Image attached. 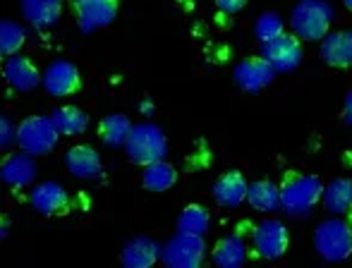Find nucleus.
Wrapping results in <instances>:
<instances>
[{"label": "nucleus", "instance_id": "obj_1", "mask_svg": "<svg viewBox=\"0 0 352 268\" xmlns=\"http://www.w3.org/2000/svg\"><path fill=\"white\" fill-rule=\"evenodd\" d=\"M336 17L333 5L326 0H300L290 12V29L300 41H321Z\"/></svg>", "mask_w": 352, "mask_h": 268}, {"label": "nucleus", "instance_id": "obj_2", "mask_svg": "<svg viewBox=\"0 0 352 268\" xmlns=\"http://www.w3.org/2000/svg\"><path fill=\"white\" fill-rule=\"evenodd\" d=\"M125 153L137 166H148L153 161H163L168 153V139L163 130L153 122L132 125V132L125 142Z\"/></svg>", "mask_w": 352, "mask_h": 268}, {"label": "nucleus", "instance_id": "obj_3", "mask_svg": "<svg viewBox=\"0 0 352 268\" xmlns=\"http://www.w3.org/2000/svg\"><path fill=\"white\" fill-rule=\"evenodd\" d=\"M314 249L326 261H345L352 256V225L340 218H329L314 230Z\"/></svg>", "mask_w": 352, "mask_h": 268}, {"label": "nucleus", "instance_id": "obj_4", "mask_svg": "<svg viewBox=\"0 0 352 268\" xmlns=\"http://www.w3.org/2000/svg\"><path fill=\"white\" fill-rule=\"evenodd\" d=\"M324 194V182L316 175H295L280 187V208L287 216H305Z\"/></svg>", "mask_w": 352, "mask_h": 268}, {"label": "nucleus", "instance_id": "obj_5", "mask_svg": "<svg viewBox=\"0 0 352 268\" xmlns=\"http://www.w3.org/2000/svg\"><path fill=\"white\" fill-rule=\"evenodd\" d=\"M60 130L56 127L53 118L34 115L27 118L22 125L17 127V144L22 151L32 153V156H46L56 148Z\"/></svg>", "mask_w": 352, "mask_h": 268}, {"label": "nucleus", "instance_id": "obj_6", "mask_svg": "<svg viewBox=\"0 0 352 268\" xmlns=\"http://www.w3.org/2000/svg\"><path fill=\"white\" fill-rule=\"evenodd\" d=\"M204 256V237L187 235V232H175L161 249V261L168 268H199Z\"/></svg>", "mask_w": 352, "mask_h": 268}, {"label": "nucleus", "instance_id": "obj_7", "mask_svg": "<svg viewBox=\"0 0 352 268\" xmlns=\"http://www.w3.org/2000/svg\"><path fill=\"white\" fill-rule=\"evenodd\" d=\"M261 58H266L276 72H292L302 65V43L295 34L283 32L261 43Z\"/></svg>", "mask_w": 352, "mask_h": 268}, {"label": "nucleus", "instance_id": "obj_8", "mask_svg": "<svg viewBox=\"0 0 352 268\" xmlns=\"http://www.w3.org/2000/svg\"><path fill=\"white\" fill-rule=\"evenodd\" d=\"M276 69L266 58H245L232 69V79L235 84L247 93H256L266 89L276 79Z\"/></svg>", "mask_w": 352, "mask_h": 268}, {"label": "nucleus", "instance_id": "obj_9", "mask_svg": "<svg viewBox=\"0 0 352 268\" xmlns=\"http://www.w3.org/2000/svg\"><path fill=\"white\" fill-rule=\"evenodd\" d=\"M252 242H254L256 254L274 261V259H280L287 252L290 235H287L285 225H283L280 221H261L259 225L254 227Z\"/></svg>", "mask_w": 352, "mask_h": 268}, {"label": "nucleus", "instance_id": "obj_10", "mask_svg": "<svg viewBox=\"0 0 352 268\" xmlns=\"http://www.w3.org/2000/svg\"><path fill=\"white\" fill-rule=\"evenodd\" d=\"M79 69L67 60H56L46 67L41 77V87L46 89V93H51L53 98H65L70 93L79 91Z\"/></svg>", "mask_w": 352, "mask_h": 268}, {"label": "nucleus", "instance_id": "obj_11", "mask_svg": "<svg viewBox=\"0 0 352 268\" xmlns=\"http://www.w3.org/2000/svg\"><path fill=\"white\" fill-rule=\"evenodd\" d=\"M77 27L79 32L91 34L113 24L118 14V0H84L77 3Z\"/></svg>", "mask_w": 352, "mask_h": 268}, {"label": "nucleus", "instance_id": "obj_12", "mask_svg": "<svg viewBox=\"0 0 352 268\" xmlns=\"http://www.w3.org/2000/svg\"><path fill=\"white\" fill-rule=\"evenodd\" d=\"M65 168L77 180H98L103 172L101 156L96 153V148L87 146V144L72 146L70 151L65 153Z\"/></svg>", "mask_w": 352, "mask_h": 268}, {"label": "nucleus", "instance_id": "obj_13", "mask_svg": "<svg viewBox=\"0 0 352 268\" xmlns=\"http://www.w3.org/2000/svg\"><path fill=\"white\" fill-rule=\"evenodd\" d=\"M161 249L163 247L158 245L156 240H151V237L135 235L122 247L120 261H122V266H127V268H148L161 259Z\"/></svg>", "mask_w": 352, "mask_h": 268}, {"label": "nucleus", "instance_id": "obj_14", "mask_svg": "<svg viewBox=\"0 0 352 268\" xmlns=\"http://www.w3.org/2000/svg\"><path fill=\"white\" fill-rule=\"evenodd\" d=\"M3 72H5V79H8L10 87L19 93L36 89L38 84H41V77H43V74L34 67V63L24 56H10L8 60H5Z\"/></svg>", "mask_w": 352, "mask_h": 268}, {"label": "nucleus", "instance_id": "obj_15", "mask_svg": "<svg viewBox=\"0 0 352 268\" xmlns=\"http://www.w3.org/2000/svg\"><path fill=\"white\" fill-rule=\"evenodd\" d=\"M34 177H36V163H34L32 153L27 151L12 153L0 166V180L10 187H27L34 182Z\"/></svg>", "mask_w": 352, "mask_h": 268}, {"label": "nucleus", "instance_id": "obj_16", "mask_svg": "<svg viewBox=\"0 0 352 268\" xmlns=\"http://www.w3.org/2000/svg\"><path fill=\"white\" fill-rule=\"evenodd\" d=\"M321 60L331 67H352V32H331L321 38Z\"/></svg>", "mask_w": 352, "mask_h": 268}, {"label": "nucleus", "instance_id": "obj_17", "mask_svg": "<svg viewBox=\"0 0 352 268\" xmlns=\"http://www.w3.org/2000/svg\"><path fill=\"white\" fill-rule=\"evenodd\" d=\"M247 180L240 170H228L226 175H221L216 182H213V199H216L218 206H240L242 201L247 199Z\"/></svg>", "mask_w": 352, "mask_h": 268}, {"label": "nucleus", "instance_id": "obj_18", "mask_svg": "<svg viewBox=\"0 0 352 268\" xmlns=\"http://www.w3.org/2000/svg\"><path fill=\"white\" fill-rule=\"evenodd\" d=\"M29 203L41 216H56V213H63L67 208V192L58 182H41L32 190Z\"/></svg>", "mask_w": 352, "mask_h": 268}, {"label": "nucleus", "instance_id": "obj_19", "mask_svg": "<svg viewBox=\"0 0 352 268\" xmlns=\"http://www.w3.org/2000/svg\"><path fill=\"white\" fill-rule=\"evenodd\" d=\"M19 5L24 19L38 29L53 27L63 12V0H22Z\"/></svg>", "mask_w": 352, "mask_h": 268}, {"label": "nucleus", "instance_id": "obj_20", "mask_svg": "<svg viewBox=\"0 0 352 268\" xmlns=\"http://www.w3.org/2000/svg\"><path fill=\"white\" fill-rule=\"evenodd\" d=\"M247 259V247L237 235H228L216 242L211 252V261L218 268H237Z\"/></svg>", "mask_w": 352, "mask_h": 268}, {"label": "nucleus", "instance_id": "obj_21", "mask_svg": "<svg viewBox=\"0 0 352 268\" xmlns=\"http://www.w3.org/2000/svg\"><path fill=\"white\" fill-rule=\"evenodd\" d=\"M324 208L331 216H340V213L350 211L352 206V180L348 177H336L333 182L324 187V194H321Z\"/></svg>", "mask_w": 352, "mask_h": 268}, {"label": "nucleus", "instance_id": "obj_22", "mask_svg": "<svg viewBox=\"0 0 352 268\" xmlns=\"http://www.w3.org/2000/svg\"><path fill=\"white\" fill-rule=\"evenodd\" d=\"M175 180H177V170L166 161H153L148 166H144L142 170V185L148 192H156V194L170 190L175 185Z\"/></svg>", "mask_w": 352, "mask_h": 268}, {"label": "nucleus", "instance_id": "obj_23", "mask_svg": "<svg viewBox=\"0 0 352 268\" xmlns=\"http://www.w3.org/2000/svg\"><path fill=\"white\" fill-rule=\"evenodd\" d=\"M247 201H250L252 208L256 211H278L280 208V187H276L274 182L269 180H256L247 187Z\"/></svg>", "mask_w": 352, "mask_h": 268}, {"label": "nucleus", "instance_id": "obj_24", "mask_svg": "<svg viewBox=\"0 0 352 268\" xmlns=\"http://www.w3.org/2000/svg\"><path fill=\"white\" fill-rule=\"evenodd\" d=\"M130 132H132V122H130V118L122 115V113H113V115L103 118L101 125H98V137H101V142L113 148L125 146Z\"/></svg>", "mask_w": 352, "mask_h": 268}, {"label": "nucleus", "instance_id": "obj_25", "mask_svg": "<svg viewBox=\"0 0 352 268\" xmlns=\"http://www.w3.org/2000/svg\"><path fill=\"white\" fill-rule=\"evenodd\" d=\"M51 118L58 130H60V134H65V137H77V134H82L89 127V115L77 106L56 108Z\"/></svg>", "mask_w": 352, "mask_h": 268}, {"label": "nucleus", "instance_id": "obj_26", "mask_svg": "<svg viewBox=\"0 0 352 268\" xmlns=\"http://www.w3.org/2000/svg\"><path fill=\"white\" fill-rule=\"evenodd\" d=\"M209 211L199 203H190L177 218V232H187V235H199L204 237L209 232Z\"/></svg>", "mask_w": 352, "mask_h": 268}, {"label": "nucleus", "instance_id": "obj_27", "mask_svg": "<svg viewBox=\"0 0 352 268\" xmlns=\"http://www.w3.org/2000/svg\"><path fill=\"white\" fill-rule=\"evenodd\" d=\"M24 41H27V32L17 22H12V19H3L0 22V53H3V58L17 56V51L24 46Z\"/></svg>", "mask_w": 352, "mask_h": 268}, {"label": "nucleus", "instance_id": "obj_28", "mask_svg": "<svg viewBox=\"0 0 352 268\" xmlns=\"http://www.w3.org/2000/svg\"><path fill=\"white\" fill-rule=\"evenodd\" d=\"M283 29L285 27H283V19H280L278 12H264V14H259L256 22H254V34L261 43L283 34Z\"/></svg>", "mask_w": 352, "mask_h": 268}, {"label": "nucleus", "instance_id": "obj_29", "mask_svg": "<svg viewBox=\"0 0 352 268\" xmlns=\"http://www.w3.org/2000/svg\"><path fill=\"white\" fill-rule=\"evenodd\" d=\"M0 132H3L0 134V146L8 151V148L17 142V130H14V125L5 115H3V120H0Z\"/></svg>", "mask_w": 352, "mask_h": 268}, {"label": "nucleus", "instance_id": "obj_30", "mask_svg": "<svg viewBox=\"0 0 352 268\" xmlns=\"http://www.w3.org/2000/svg\"><path fill=\"white\" fill-rule=\"evenodd\" d=\"M213 3H216V8L221 10V12L235 14V12H240V10L245 8L247 0H213Z\"/></svg>", "mask_w": 352, "mask_h": 268}, {"label": "nucleus", "instance_id": "obj_31", "mask_svg": "<svg viewBox=\"0 0 352 268\" xmlns=\"http://www.w3.org/2000/svg\"><path fill=\"white\" fill-rule=\"evenodd\" d=\"M343 120L352 125V91L345 96V106H343Z\"/></svg>", "mask_w": 352, "mask_h": 268}, {"label": "nucleus", "instance_id": "obj_32", "mask_svg": "<svg viewBox=\"0 0 352 268\" xmlns=\"http://www.w3.org/2000/svg\"><path fill=\"white\" fill-rule=\"evenodd\" d=\"M140 111L146 113V115H151V113H153V103L151 101H142L140 103Z\"/></svg>", "mask_w": 352, "mask_h": 268}, {"label": "nucleus", "instance_id": "obj_33", "mask_svg": "<svg viewBox=\"0 0 352 268\" xmlns=\"http://www.w3.org/2000/svg\"><path fill=\"white\" fill-rule=\"evenodd\" d=\"M343 3H345V8H348L350 12H352V0H343Z\"/></svg>", "mask_w": 352, "mask_h": 268}, {"label": "nucleus", "instance_id": "obj_34", "mask_svg": "<svg viewBox=\"0 0 352 268\" xmlns=\"http://www.w3.org/2000/svg\"><path fill=\"white\" fill-rule=\"evenodd\" d=\"M72 3H74V5H77V3H84V0H72Z\"/></svg>", "mask_w": 352, "mask_h": 268}]
</instances>
